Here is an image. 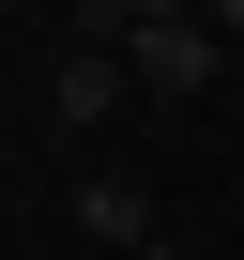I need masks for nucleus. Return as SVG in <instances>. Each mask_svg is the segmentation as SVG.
Here are the masks:
<instances>
[{
    "label": "nucleus",
    "instance_id": "nucleus-5",
    "mask_svg": "<svg viewBox=\"0 0 244 260\" xmlns=\"http://www.w3.org/2000/svg\"><path fill=\"white\" fill-rule=\"evenodd\" d=\"M138 260H168V245H138Z\"/></svg>",
    "mask_w": 244,
    "mask_h": 260
},
{
    "label": "nucleus",
    "instance_id": "nucleus-4",
    "mask_svg": "<svg viewBox=\"0 0 244 260\" xmlns=\"http://www.w3.org/2000/svg\"><path fill=\"white\" fill-rule=\"evenodd\" d=\"M198 16H214V31H244V0H198Z\"/></svg>",
    "mask_w": 244,
    "mask_h": 260
},
{
    "label": "nucleus",
    "instance_id": "nucleus-1",
    "mask_svg": "<svg viewBox=\"0 0 244 260\" xmlns=\"http://www.w3.org/2000/svg\"><path fill=\"white\" fill-rule=\"evenodd\" d=\"M122 46H138V92H214V77H229V31H214V16H168V31H122Z\"/></svg>",
    "mask_w": 244,
    "mask_h": 260
},
{
    "label": "nucleus",
    "instance_id": "nucleus-3",
    "mask_svg": "<svg viewBox=\"0 0 244 260\" xmlns=\"http://www.w3.org/2000/svg\"><path fill=\"white\" fill-rule=\"evenodd\" d=\"M107 16H138V31H168V16H198V0H107Z\"/></svg>",
    "mask_w": 244,
    "mask_h": 260
},
{
    "label": "nucleus",
    "instance_id": "nucleus-2",
    "mask_svg": "<svg viewBox=\"0 0 244 260\" xmlns=\"http://www.w3.org/2000/svg\"><path fill=\"white\" fill-rule=\"evenodd\" d=\"M76 230H92L107 260H138V245H153V199L122 184V169H92V184H76Z\"/></svg>",
    "mask_w": 244,
    "mask_h": 260
}]
</instances>
